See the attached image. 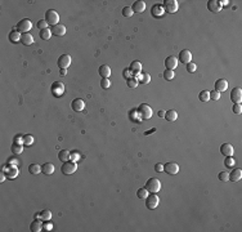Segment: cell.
Returning <instances> with one entry per match:
<instances>
[{
	"mask_svg": "<svg viewBox=\"0 0 242 232\" xmlns=\"http://www.w3.org/2000/svg\"><path fill=\"white\" fill-rule=\"evenodd\" d=\"M146 188L151 193H157L161 190V182H160V179L153 178V177L150 178L148 180H147V183H146Z\"/></svg>",
	"mask_w": 242,
	"mask_h": 232,
	"instance_id": "cell-1",
	"label": "cell"
},
{
	"mask_svg": "<svg viewBox=\"0 0 242 232\" xmlns=\"http://www.w3.org/2000/svg\"><path fill=\"white\" fill-rule=\"evenodd\" d=\"M138 114H139V117L142 120H150L153 115V111H152V107L148 106L147 103H142L138 108Z\"/></svg>",
	"mask_w": 242,
	"mask_h": 232,
	"instance_id": "cell-2",
	"label": "cell"
},
{
	"mask_svg": "<svg viewBox=\"0 0 242 232\" xmlns=\"http://www.w3.org/2000/svg\"><path fill=\"white\" fill-rule=\"evenodd\" d=\"M159 204H160V197L156 193H151L146 199V206H147V209H150V210L156 209Z\"/></svg>",
	"mask_w": 242,
	"mask_h": 232,
	"instance_id": "cell-3",
	"label": "cell"
},
{
	"mask_svg": "<svg viewBox=\"0 0 242 232\" xmlns=\"http://www.w3.org/2000/svg\"><path fill=\"white\" fill-rule=\"evenodd\" d=\"M162 7H164V9H165V12L170 13V14L177 13L178 9H179V4H178L177 0H165Z\"/></svg>",
	"mask_w": 242,
	"mask_h": 232,
	"instance_id": "cell-4",
	"label": "cell"
},
{
	"mask_svg": "<svg viewBox=\"0 0 242 232\" xmlns=\"http://www.w3.org/2000/svg\"><path fill=\"white\" fill-rule=\"evenodd\" d=\"M45 21H47L48 25H50V26H56V25H58V22H59V14H58L54 9H49V11H47V13H45Z\"/></svg>",
	"mask_w": 242,
	"mask_h": 232,
	"instance_id": "cell-5",
	"label": "cell"
},
{
	"mask_svg": "<svg viewBox=\"0 0 242 232\" xmlns=\"http://www.w3.org/2000/svg\"><path fill=\"white\" fill-rule=\"evenodd\" d=\"M76 169H77L76 162H74V161H71V160H68V161L63 162L62 168H60V170H62V173H63L65 175H71V174H74L75 171H76Z\"/></svg>",
	"mask_w": 242,
	"mask_h": 232,
	"instance_id": "cell-6",
	"label": "cell"
},
{
	"mask_svg": "<svg viewBox=\"0 0 242 232\" xmlns=\"http://www.w3.org/2000/svg\"><path fill=\"white\" fill-rule=\"evenodd\" d=\"M3 171H5L8 179H16L20 174V169L17 168V165H8L3 166Z\"/></svg>",
	"mask_w": 242,
	"mask_h": 232,
	"instance_id": "cell-7",
	"label": "cell"
},
{
	"mask_svg": "<svg viewBox=\"0 0 242 232\" xmlns=\"http://www.w3.org/2000/svg\"><path fill=\"white\" fill-rule=\"evenodd\" d=\"M50 92H52V94H53L54 97L63 96V93H65V85H63V83L54 81L53 84H52V87H50Z\"/></svg>",
	"mask_w": 242,
	"mask_h": 232,
	"instance_id": "cell-8",
	"label": "cell"
},
{
	"mask_svg": "<svg viewBox=\"0 0 242 232\" xmlns=\"http://www.w3.org/2000/svg\"><path fill=\"white\" fill-rule=\"evenodd\" d=\"M31 29H32V22H31L29 18L21 20V21L18 22V25H17V30H18L20 32H22V34L29 32Z\"/></svg>",
	"mask_w": 242,
	"mask_h": 232,
	"instance_id": "cell-9",
	"label": "cell"
},
{
	"mask_svg": "<svg viewBox=\"0 0 242 232\" xmlns=\"http://www.w3.org/2000/svg\"><path fill=\"white\" fill-rule=\"evenodd\" d=\"M71 62H72V59H71L70 54H62L58 58V67L59 68H66L67 70V68L70 67Z\"/></svg>",
	"mask_w": 242,
	"mask_h": 232,
	"instance_id": "cell-10",
	"label": "cell"
},
{
	"mask_svg": "<svg viewBox=\"0 0 242 232\" xmlns=\"http://www.w3.org/2000/svg\"><path fill=\"white\" fill-rule=\"evenodd\" d=\"M164 171H166L170 175H175L179 171V165L177 162H168V164L164 165Z\"/></svg>",
	"mask_w": 242,
	"mask_h": 232,
	"instance_id": "cell-11",
	"label": "cell"
},
{
	"mask_svg": "<svg viewBox=\"0 0 242 232\" xmlns=\"http://www.w3.org/2000/svg\"><path fill=\"white\" fill-rule=\"evenodd\" d=\"M179 61L182 63H184V65H188L189 62L192 61V54H191V52H189L188 49H183L179 53Z\"/></svg>",
	"mask_w": 242,
	"mask_h": 232,
	"instance_id": "cell-12",
	"label": "cell"
},
{
	"mask_svg": "<svg viewBox=\"0 0 242 232\" xmlns=\"http://www.w3.org/2000/svg\"><path fill=\"white\" fill-rule=\"evenodd\" d=\"M220 152L223 156H226V157H231L233 156V153H235V150H233V146L229 144V143H224L220 146Z\"/></svg>",
	"mask_w": 242,
	"mask_h": 232,
	"instance_id": "cell-13",
	"label": "cell"
},
{
	"mask_svg": "<svg viewBox=\"0 0 242 232\" xmlns=\"http://www.w3.org/2000/svg\"><path fill=\"white\" fill-rule=\"evenodd\" d=\"M177 66H178V58L177 57L169 56L165 59V67H166V70H173V71H174V68H177Z\"/></svg>",
	"mask_w": 242,
	"mask_h": 232,
	"instance_id": "cell-14",
	"label": "cell"
},
{
	"mask_svg": "<svg viewBox=\"0 0 242 232\" xmlns=\"http://www.w3.org/2000/svg\"><path fill=\"white\" fill-rule=\"evenodd\" d=\"M231 101L233 103H241V101H242V90H241V88H235L231 92Z\"/></svg>",
	"mask_w": 242,
	"mask_h": 232,
	"instance_id": "cell-15",
	"label": "cell"
},
{
	"mask_svg": "<svg viewBox=\"0 0 242 232\" xmlns=\"http://www.w3.org/2000/svg\"><path fill=\"white\" fill-rule=\"evenodd\" d=\"M151 13L153 17H156V18H160V17H162L164 14H165V9H164V7L162 4H155L152 7V9H151Z\"/></svg>",
	"mask_w": 242,
	"mask_h": 232,
	"instance_id": "cell-16",
	"label": "cell"
},
{
	"mask_svg": "<svg viewBox=\"0 0 242 232\" xmlns=\"http://www.w3.org/2000/svg\"><path fill=\"white\" fill-rule=\"evenodd\" d=\"M71 107H72L74 111H76V112H80V111H83L85 108V102L81 98H75L71 103Z\"/></svg>",
	"mask_w": 242,
	"mask_h": 232,
	"instance_id": "cell-17",
	"label": "cell"
},
{
	"mask_svg": "<svg viewBox=\"0 0 242 232\" xmlns=\"http://www.w3.org/2000/svg\"><path fill=\"white\" fill-rule=\"evenodd\" d=\"M215 90L222 93V92H226L228 89V81L227 80H224V79H218L217 81H215Z\"/></svg>",
	"mask_w": 242,
	"mask_h": 232,
	"instance_id": "cell-18",
	"label": "cell"
},
{
	"mask_svg": "<svg viewBox=\"0 0 242 232\" xmlns=\"http://www.w3.org/2000/svg\"><path fill=\"white\" fill-rule=\"evenodd\" d=\"M207 9L211 13H219L222 11V7H220L218 0H210V2L207 3Z\"/></svg>",
	"mask_w": 242,
	"mask_h": 232,
	"instance_id": "cell-19",
	"label": "cell"
},
{
	"mask_svg": "<svg viewBox=\"0 0 242 232\" xmlns=\"http://www.w3.org/2000/svg\"><path fill=\"white\" fill-rule=\"evenodd\" d=\"M50 31H52V34H53V35H56V36H63L65 34H66V27H65L63 25L58 23V25L53 26Z\"/></svg>",
	"mask_w": 242,
	"mask_h": 232,
	"instance_id": "cell-20",
	"label": "cell"
},
{
	"mask_svg": "<svg viewBox=\"0 0 242 232\" xmlns=\"http://www.w3.org/2000/svg\"><path fill=\"white\" fill-rule=\"evenodd\" d=\"M132 9L134 13H143L146 11V3L142 2V0H138V2H135L132 7Z\"/></svg>",
	"mask_w": 242,
	"mask_h": 232,
	"instance_id": "cell-21",
	"label": "cell"
},
{
	"mask_svg": "<svg viewBox=\"0 0 242 232\" xmlns=\"http://www.w3.org/2000/svg\"><path fill=\"white\" fill-rule=\"evenodd\" d=\"M241 178H242V170L241 169H233L232 173L229 174V180H232V182H238Z\"/></svg>",
	"mask_w": 242,
	"mask_h": 232,
	"instance_id": "cell-22",
	"label": "cell"
},
{
	"mask_svg": "<svg viewBox=\"0 0 242 232\" xmlns=\"http://www.w3.org/2000/svg\"><path fill=\"white\" fill-rule=\"evenodd\" d=\"M21 43H22L23 45H32L34 44V36L31 35V34H29V32L22 34Z\"/></svg>",
	"mask_w": 242,
	"mask_h": 232,
	"instance_id": "cell-23",
	"label": "cell"
},
{
	"mask_svg": "<svg viewBox=\"0 0 242 232\" xmlns=\"http://www.w3.org/2000/svg\"><path fill=\"white\" fill-rule=\"evenodd\" d=\"M21 38H22V34L18 31V30H13L11 34H9V41L16 44V43L21 41Z\"/></svg>",
	"mask_w": 242,
	"mask_h": 232,
	"instance_id": "cell-24",
	"label": "cell"
},
{
	"mask_svg": "<svg viewBox=\"0 0 242 232\" xmlns=\"http://www.w3.org/2000/svg\"><path fill=\"white\" fill-rule=\"evenodd\" d=\"M41 171L44 173L45 175H50L54 173V165L52 164V162H45L44 165L41 166Z\"/></svg>",
	"mask_w": 242,
	"mask_h": 232,
	"instance_id": "cell-25",
	"label": "cell"
},
{
	"mask_svg": "<svg viewBox=\"0 0 242 232\" xmlns=\"http://www.w3.org/2000/svg\"><path fill=\"white\" fill-rule=\"evenodd\" d=\"M99 75L102 77H106V79H108V77L111 76V67L108 65H102L99 67Z\"/></svg>",
	"mask_w": 242,
	"mask_h": 232,
	"instance_id": "cell-26",
	"label": "cell"
},
{
	"mask_svg": "<svg viewBox=\"0 0 242 232\" xmlns=\"http://www.w3.org/2000/svg\"><path fill=\"white\" fill-rule=\"evenodd\" d=\"M129 70L132 71V74H134V72H141L142 71V62H139V61H133L132 65L129 66Z\"/></svg>",
	"mask_w": 242,
	"mask_h": 232,
	"instance_id": "cell-27",
	"label": "cell"
},
{
	"mask_svg": "<svg viewBox=\"0 0 242 232\" xmlns=\"http://www.w3.org/2000/svg\"><path fill=\"white\" fill-rule=\"evenodd\" d=\"M165 119L168 120V121H175V120L178 119V112L175 110H169L165 112Z\"/></svg>",
	"mask_w": 242,
	"mask_h": 232,
	"instance_id": "cell-28",
	"label": "cell"
},
{
	"mask_svg": "<svg viewBox=\"0 0 242 232\" xmlns=\"http://www.w3.org/2000/svg\"><path fill=\"white\" fill-rule=\"evenodd\" d=\"M52 219V212L48 210V209H44L40 212V221L43 222H47V221H50Z\"/></svg>",
	"mask_w": 242,
	"mask_h": 232,
	"instance_id": "cell-29",
	"label": "cell"
},
{
	"mask_svg": "<svg viewBox=\"0 0 242 232\" xmlns=\"http://www.w3.org/2000/svg\"><path fill=\"white\" fill-rule=\"evenodd\" d=\"M58 159L62 161V162L68 161V160H70V151H67V150L59 151V153H58Z\"/></svg>",
	"mask_w": 242,
	"mask_h": 232,
	"instance_id": "cell-30",
	"label": "cell"
},
{
	"mask_svg": "<svg viewBox=\"0 0 242 232\" xmlns=\"http://www.w3.org/2000/svg\"><path fill=\"white\" fill-rule=\"evenodd\" d=\"M30 230H31L32 232H40V231L43 230V225L36 219V221H34L31 225H30Z\"/></svg>",
	"mask_w": 242,
	"mask_h": 232,
	"instance_id": "cell-31",
	"label": "cell"
},
{
	"mask_svg": "<svg viewBox=\"0 0 242 232\" xmlns=\"http://www.w3.org/2000/svg\"><path fill=\"white\" fill-rule=\"evenodd\" d=\"M198 98L201 102H209L210 101V92L209 90H202L198 94Z\"/></svg>",
	"mask_w": 242,
	"mask_h": 232,
	"instance_id": "cell-32",
	"label": "cell"
},
{
	"mask_svg": "<svg viewBox=\"0 0 242 232\" xmlns=\"http://www.w3.org/2000/svg\"><path fill=\"white\" fill-rule=\"evenodd\" d=\"M29 171H30L31 174L36 175V174H39L40 171H41V166H40L39 164H31V165L29 166Z\"/></svg>",
	"mask_w": 242,
	"mask_h": 232,
	"instance_id": "cell-33",
	"label": "cell"
},
{
	"mask_svg": "<svg viewBox=\"0 0 242 232\" xmlns=\"http://www.w3.org/2000/svg\"><path fill=\"white\" fill-rule=\"evenodd\" d=\"M162 77L165 80L170 81V80H173L175 77V74H174V71H173V70H165V71L162 72Z\"/></svg>",
	"mask_w": 242,
	"mask_h": 232,
	"instance_id": "cell-34",
	"label": "cell"
},
{
	"mask_svg": "<svg viewBox=\"0 0 242 232\" xmlns=\"http://www.w3.org/2000/svg\"><path fill=\"white\" fill-rule=\"evenodd\" d=\"M148 195H150V192H148V190H147V188L144 187V188H139V190L137 191V196L139 197V199H147V197H148Z\"/></svg>",
	"mask_w": 242,
	"mask_h": 232,
	"instance_id": "cell-35",
	"label": "cell"
},
{
	"mask_svg": "<svg viewBox=\"0 0 242 232\" xmlns=\"http://www.w3.org/2000/svg\"><path fill=\"white\" fill-rule=\"evenodd\" d=\"M52 35H53V34H52V31H50L49 29L40 30V38H41L43 40H49Z\"/></svg>",
	"mask_w": 242,
	"mask_h": 232,
	"instance_id": "cell-36",
	"label": "cell"
},
{
	"mask_svg": "<svg viewBox=\"0 0 242 232\" xmlns=\"http://www.w3.org/2000/svg\"><path fill=\"white\" fill-rule=\"evenodd\" d=\"M138 81H141L142 84H148L151 81V75L150 74H141V77L138 79Z\"/></svg>",
	"mask_w": 242,
	"mask_h": 232,
	"instance_id": "cell-37",
	"label": "cell"
},
{
	"mask_svg": "<svg viewBox=\"0 0 242 232\" xmlns=\"http://www.w3.org/2000/svg\"><path fill=\"white\" fill-rule=\"evenodd\" d=\"M22 151H23V144H16V143H13V146H12V152L14 155H20V153H22Z\"/></svg>",
	"mask_w": 242,
	"mask_h": 232,
	"instance_id": "cell-38",
	"label": "cell"
},
{
	"mask_svg": "<svg viewBox=\"0 0 242 232\" xmlns=\"http://www.w3.org/2000/svg\"><path fill=\"white\" fill-rule=\"evenodd\" d=\"M138 84H139V81H138L135 77H130V79H128V87L129 88H137L138 87Z\"/></svg>",
	"mask_w": 242,
	"mask_h": 232,
	"instance_id": "cell-39",
	"label": "cell"
},
{
	"mask_svg": "<svg viewBox=\"0 0 242 232\" xmlns=\"http://www.w3.org/2000/svg\"><path fill=\"white\" fill-rule=\"evenodd\" d=\"M32 143H34L32 135H30V134L23 135V144H25V146H30V144H32Z\"/></svg>",
	"mask_w": 242,
	"mask_h": 232,
	"instance_id": "cell-40",
	"label": "cell"
},
{
	"mask_svg": "<svg viewBox=\"0 0 242 232\" xmlns=\"http://www.w3.org/2000/svg\"><path fill=\"white\" fill-rule=\"evenodd\" d=\"M134 14L133 9H132V7H124V9H123V16L124 17H132Z\"/></svg>",
	"mask_w": 242,
	"mask_h": 232,
	"instance_id": "cell-41",
	"label": "cell"
},
{
	"mask_svg": "<svg viewBox=\"0 0 242 232\" xmlns=\"http://www.w3.org/2000/svg\"><path fill=\"white\" fill-rule=\"evenodd\" d=\"M101 87L103 89H108L111 87V81L110 79H106V77H102V80H101Z\"/></svg>",
	"mask_w": 242,
	"mask_h": 232,
	"instance_id": "cell-42",
	"label": "cell"
},
{
	"mask_svg": "<svg viewBox=\"0 0 242 232\" xmlns=\"http://www.w3.org/2000/svg\"><path fill=\"white\" fill-rule=\"evenodd\" d=\"M129 115H130V119L133 120V121H141V119L139 117H137V116H139V114H138V110H133L129 112Z\"/></svg>",
	"mask_w": 242,
	"mask_h": 232,
	"instance_id": "cell-43",
	"label": "cell"
},
{
	"mask_svg": "<svg viewBox=\"0 0 242 232\" xmlns=\"http://www.w3.org/2000/svg\"><path fill=\"white\" fill-rule=\"evenodd\" d=\"M224 164H226V166L227 168H233L235 166V164H236V161H235V157H227L226 159V161H224Z\"/></svg>",
	"mask_w": 242,
	"mask_h": 232,
	"instance_id": "cell-44",
	"label": "cell"
},
{
	"mask_svg": "<svg viewBox=\"0 0 242 232\" xmlns=\"http://www.w3.org/2000/svg\"><path fill=\"white\" fill-rule=\"evenodd\" d=\"M232 111L235 114L240 115L242 112V106H241V103H233V107H232Z\"/></svg>",
	"mask_w": 242,
	"mask_h": 232,
	"instance_id": "cell-45",
	"label": "cell"
},
{
	"mask_svg": "<svg viewBox=\"0 0 242 232\" xmlns=\"http://www.w3.org/2000/svg\"><path fill=\"white\" fill-rule=\"evenodd\" d=\"M79 159H80V153L77 152V151H72V152H70V160H71V161L76 162Z\"/></svg>",
	"mask_w": 242,
	"mask_h": 232,
	"instance_id": "cell-46",
	"label": "cell"
},
{
	"mask_svg": "<svg viewBox=\"0 0 242 232\" xmlns=\"http://www.w3.org/2000/svg\"><path fill=\"white\" fill-rule=\"evenodd\" d=\"M38 27H39L40 30H45V29H49V25H48V22H47L45 20H40V21L38 22Z\"/></svg>",
	"mask_w": 242,
	"mask_h": 232,
	"instance_id": "cell-47",
	"label": "cell"
},
{
	"mask_svg": "<svg viewBox=\"0 0 242 232\" xmlns=\"http://www.w3.org/2000/svg\"><path fill=\"white\" fill-rule=\"evenodd\" d=\"M219 179L222 180V182H227V180H229V174L227 173V171H220V173H219Z\"/></svg>",
	"mask_w": 242,
	"mask_h": 232,
	"instance_id": "cell-48",
	"label": "cell"
},
{
	"mask_svg": "<svg viewBox=\"0 0 242 232\" xmlns=\"http://www.w3.org/2000/svg\"><path fill=\"white\" fill-rule=\"evenodd\" d=\"M196 70H197V66H196V63H193V62H189V63L187 65V71H188L189 74H193Z\"/></svg>",
	"mask_w": 242,
	"mask_h": 232,
	"instance_id": "cell-49",
	"label": "cell"
},
{
	"mask_svg": "<svg viewBox=\"0 0 242 232\" xmlns=\"http://www.w3.org/2000/svg\"><path fill=\"white\" fill-rule=\"evenodd\" d=\"M210 99H213V101H218V99H220V93L217 92V90L210 92Z\"/></svg>",
	"mask_w": 242,
	"mask_h": 232,
	"instance_id": "cell-50",
	"label": "cell"
},
{
	"mask_svg": "<svg viewBox=\"0 0 242 232\" xmlns=\"http://www.w3.org/2000/svg\"><path fill=\"white\" fill-rule=\"evenodd\" d=\"M14 143L16 144H23V135H16L14 137Z\"/></svg>",
	"mask_w": 242,
	"mask_h": 232,
	"instance_id": "cell-51",
	"label": "cell"
},
{
	"mask_svg": "<svg viewBox=\"0 0 242 232\" xmlns=\"http://www.w3.org/2000/svg\"><path fill=\"white\" fill-rule=\"evenodd\" d=\"M8 165H17V166H18V160H17L16 157L8 159Z\"/></svg>",
	"mask_w": 242,
	"mask_h": 232,
	"instance_id": "cell-52",
	"label": "cell"
},
{
	"mask_svg": "<svg viewBox=\"0 0 242 232\" xmlns=\"http://www.w3.org/2000/svg\"><path fill=\"white\" fill-rule=\"evenodd\" d=\"M43 228H45L47 231H50L52 228H53V225L50 223V221H47V222H44V226H43Z\"/></svg>",
	"mask_w": 242,
	"mask_h": 232,
	"instance_id": "cell-53",
	"label": "cell"
},
{
	"mask_svg": "<svg viewBox=\"0 0 242 232\" xmlns=\"http://www.w3.org/2000/svg\"><path fill=\"white\" fill-rule=\"evenodd\" d=\"M132 71L130 70H129V68H125V70H124V77H125V79L128 80V79H130V77H132Z\"/></svg>",
	"mask_w": 242,
	"mask_h": 232,
	"instance_id": "cell-54",
	"label": "cell"
},
{
	"mask_svg": "<svg viewBox=\"0 0 242 232\" xmlns=\"http://www.w3.org/2000/svg\"><path fill=\"white\" fill-rule=\"evenodd\" d=\"M155 170H156L157 173H161V171L164 170V165L162 164H156L155 165Z\"/></svg>",
	"mask_w": 242,
	"mask_h": 232,
	"instance_id": "cell-55",
	"label": "cell"
},
{
	"mask_svg": "<svg viewBox=\"0 0 242 232\" xmlns=\"http://www.w3.org/2000/svg\"><path fill=\"white\" fill-rule=\"evenodd\" d=\"M5 179H7V174H5V171L2 170V173H0V182H4Z\"/></svg>",
	"mask_w": 242,
	"mask_h": 232,
	"instance_id": "cell-56",
	"label": "cell"
},
{
	"mask_svg": "<svg viewBox=\"0 0 242 232\" xmlns=\"http://www.w3.org/2000/svg\"><path fill=\"white\" fill-rule=\"evenodd\" d=\"M219 4H220V7L223 8V7H227V5L229 4V2H228V0H222V2H219Z\"/></svg>",
	"mask_w": 242,
	"mask_h": 232,
	"instance_id": "cell-57",
	"label": "cell"
},
{
	"mask_svg": "<svg viewBox=\"0 0 242 232\" xmlns=\"http://www.w3.org/2000/svg\"><path fill=\"white\" fill-rule=\"evenodd\" d=\"M165 112H166V111L160 110V111H159V116H160V117H165Z\"/></svg>",
	"mask_w": 242,
	"mask_h": 232,
	"instance_id": "cell-58",
	"label": "cell"
},
{
	"mask_svg": "<svg viewBox=\"0 0 242 232\" xmlns=\"http://www.w3.org/2000/svg\"><path fill=\"white\" fill-rule=\"evenodd\" d=\"M67 75V70L66 68H60V76H66Z\"/></svg>",
	"mask_w": 242,
	"mask_h": 232,
	"instance_id": "cell-59",
	"label": "cell"
},
{
	"mask_svg": "<svg viewBox=\"0 0 242 232\" xmlns=\"http://www.w3.org/2000/svg\"><path fill=\"white\" fill-rule=\"evenodd\" d=\"M152 132H155V129H152V130H148V132H146V133H144V134H146V135H147V134H150V133H152Z\"/></svg>",
	"mask_w": 242,
	"mask_h": 232,
	"instance_id": "cell-60",
	"label": "cell"
}]
</instances>
